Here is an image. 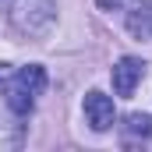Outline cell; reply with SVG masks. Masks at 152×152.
Segmentation results:
<instances>
[{
  "label": "cell",
  "mask_w": 152,
  "mask_h": 152,
  "mask_svg": "<svg viewBox=\"0 0 152 152\" xmlns=\"http://www.w3.org/2000/svg\"><path fill=\"white\" fill-rule=\"evenodd\" d=\"M57 21V0H11V25L21 36H46Z\"/></svg>",
  "instance_id": "obj_1"
},
{
  "label": "cell",
  "mask_w": 152,
  "mask_h": 152,
  "mask_svg": "<svg viewBox=\"0 0 152 152\" xmlns=\"http://www.w3.org/2000/svg\"><path fill=\"white\" fill-rule=\"evenodd\" d=\"M46 88V71L39 67V64H28V67H21L18 75H11L7 81V106L14 110V113H28L32 106H36V96Z\"/></svg>",
  "instance_id": "obj_2"
},
{
  "label": "cell",
  "mask_w": 152,
  "mask_h": 152,
  "mask_svg": "<svg viewBox=\"0 0 152 152\" xmlns=\"http://www.w3.org/2000/svg\"><path fill=\"white\" fill-rule=\"evenodd\" d=\"M113 120H117V106L110 96H103V92H88L85 96V124L92 131H110Z\"/></svg>",
  "instance_id": "obj_3"
},
{
  "label": "cell",
  "mask_w": 152,
  "mask_h": 152,
  "mask_svg": "<svg viewBox=\"0 0 152 152\" xmlns=\"http://www.w3.org/2000/svg\"><path fill=\"white\" fill-rule=\"evenodd\" d=\"M142 75H145V64L138 60V57H124V60H117L113 64V92L117 96H134V88H138V81H142Z\"/></svg>",
  "instance_id": "obj_4"
},
{
  "label": "cell",
  "mask_w": 152,
  "mask_h": 152,
  "mask_svg": "<svg viewBox=\"0 0 152 152\" xmlns=\"http://www.w3.org/2000/svg\"><path fill=\"white\" fill-rule=\"evenodd\" d=\"M127 32L138 39H149L152 36V7L149 4H138L131 14H127Z\"/></svg>",
  "instance_id": "obj_5"
},
{
  "label": "cell",
  "mask_w": 152,
  "mask_h": 152,
  "mask_svg": "<svg viewBox=\"0 0 152 152\" xmlns=\"http://www.w3.org/2000/svg\"><path fill=\"white\" fill-rule=\"evenodd\" d=\"M124 131L134 138H152V117L149 113H131L124 120Z\"/></svg>",
  "instance_id": "obj_6"
},
{
  "label": "cell",
  "mask_w": 152,
  "mask_h": 152,
  "mask_svg": "<svg viewBox=\"0 0 152 152\" xmlns=\"http://www.w3.org/2000/svg\"><path fill=\"white\" fill-rule=\"evenodd\" d=\"M11 75H14V71H11V67H7V64H0V88H4V85H7V81H11Z\"/></svg>",
  "instance_id": "obj_7"
},
{
  "label": "cell",
  "mask_w": 152,
  "mask_h": 152,
  "mask_svg": "<svg viewBox=\"0 0 152 152\" xmlns=\"http://www.w3.org/2000/svg\"><path fill=\"white\" fill-rule=\"evenodd\" d=\"M96 4H99V7H103V11H117V7H120V4H124V0H96Z\"/></svg>",
  "instance_id": "obj_8"
}]
</instances>
